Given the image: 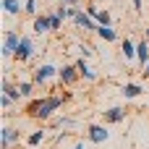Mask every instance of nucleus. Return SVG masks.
<instances>
[{
  "instance_id": "nucleus-18",
  "label": "nucleus",
  "mask_w": 149,
  "mask_h": 149,
  "mask_svg": "<svg viewBox=\"0 0 149 149\" xmlns=\"http://www.w3.org/2000/svg\"><path fill=\"white\" fill-rule=\"evenodd\" d=\"M120 50H123V58H126V60H131V58L136 55V45H134L131 39H123V42H120Z\"/></svg>"
},
{
  "instance_id": "nucleus-13",
  "label": "nucleus",
  "mask_w": 149,
  "mask_h": 149,
  "mask_svg": "<svg viewBox=\"0 0 149 149\" xmlns=\"http://www.w3.org/2000/svg\"><path fill=\"white\" fill-rule=\"evenodd\" d=\"M136 58H139V68H144V63L149 60V42H147V37H144L141 42H136Z\"/></svg>"
},
{
  "instance_id": "nucleus-20",
  "label": "nucleus",
  "mask_w": 149,
  "mask_h": 149,
  "mask_svg": "<svg viewBox=\"0 0 149 149\" xmlns=\"http://www.w3.org/2000/svg\"><path fill=\"white\" fill-rule=\"evenodd\" d=\"M18 89H21V97H31L34 81H18Z\"/></svg>"
},
{
  "instance_id": "nucleus-7",
  "label": "nucleus",
  "mask_w": 149,
  "mask_h": 149,
  "mask_svg": "<svg viewBox=\"0 0 149 149\" xmlns=\"http://www.w3.org/2000/svg\"><path fill=\"white\" fill-rule=\"evenodd\" d=\"M16 141H21V131H16L10 126H3V131H0V144H3V149H13Z\"/></svg>"
},
{
  "instance_id": "nucleus-23",
  "label": "nucleus",
  "mask_w": 149,
  "mask_h": 149,
  "mask_svg": "<svg viewBox=\"0 0 149 149\" xmlns=\"http://www.w3.org/2000/svg\"><path fill=\"white\" fill-rule=\"evenodd\" d=\"M84 10H86V13H89V16H92V18H94V21H97V16H100V8H97V5H94V3H89V5H86V8H84Z\"/></svg>"
},
{
  "instance_id": "nucleus-9",
  "label": "nucleus",
  "mask_w": 149,
  "mask_h": 149,
  "mask_svg": "<svg viewBox=\"0 0 149 149\" xmlns=\"http://www.w3.org/2000/svg\"><path fill=\"white\" fill-rule=\"evenodd\" d=\"M0 94H8L13 102H21V89H18V84H13L10 79H3V84H0Z\"/></svg>"
},
{
  "instance_id": "nucleus-12",
  "label": "nucleus",
  "mask_w": 149,
  "mask_h": 149,
  "mask_svg": "<svg viewBox=\"0 0 149 149\" xmlns=\"http://www.w3.org/2000/svg\"><path fill=\"white\" fill-rule=\"evenodd\" d=\"M45 139H47V128H37V131H31V134L26 136V147L34 149V147H39Z\"/></svg>"
},
{
  "instance_id": "nucleus-10",
  "label": "nucleus",
  "mask_w": 149,
  "mask_h": 149,
  "mask_svg": "<svg viewBox=\"0 0 149 149\" xmlns=\"http://www.w3.org/2000/svg\"><path fill=\"white\" fill-rule=\"evenodd\" d=\"M34 34H47V31H52V24H50V16L47 13H42V16H34Z\"/></svg>"
},
{
  "instance_id": "nucleus-15",
  "label": "nucleus",
  "mask_w": 149,
  "mask_h": 149,
  "mask_svg": "<svg viewBox=\"0 0 149 149\" xmlns=\"http://www.w3.org/2000/svg\"><path fill=\"white\" fill-rule=\"evenodd\" d=\"M76 68H79V73H81V79H86V81H97V73L86 65V60L81 58V60H76Z\"/></svg>"
},
{
  "instance_id": "nucleus-5",
  "label": "nucleus",
  "mask_w": 149,
  "mask_h": 149,
  "mask_svg": "<svg viewBox=\"0 0 149 149\" xmlns=\"http://www.w3.org/2000/svg\"><path fill=\"white\" fill-rule=\"evenodd\" d=\"M34 42L29 39V37H21V42H18V47H16V52H13V58L18 60V63H29L31 58H34Z\"/></svg>"
},
{
  "instance_id": "nucleus-30",
  "label": "nucleus",
  "mask_w": 149,
  "mask_h": 149,
  "mask_svg": "<svg viewBox=\"0 0 149 149\" xmlns=\"http://www.w3.org/2000/svg\"><path fill=\"white\" fill-rule=\"evenodd\" d=\"M34 149H39V147H34ZM42 149H45V147H42Z\"/></svg>"
},
{
  "instance_id": "nucleus-22",
  "label": "nucleus",
  "mask_w": 149,
  "mask_h": 149,
  "mask_svg": "<svg viewBox=\"0 0 149 149\" xmlns=\"http://www.w3.org/2000/svg\"><path fill=\"white\" fill-rule=\"evenodd\" d=\"M24 13L26 16H37V0H24Z\"/></svg>"
},
{
  "instance_id": "nucleus-27",
  "label": "nucleus",
  "mask_w": 149,
  "mask_h": 149,
  "mask_svg": "<svg viewBox=\"0 0 149 149\" xmlns=\"http://www.w3.org/2000/svg\"><path fill=\"white\" fill-rule=\"evenodd\" d=\"M65 5H81V0H63Z\"/></svg>"
},
{
  "instance_id": "nucleus-3",
  "label": "nucleus",
  "mask_w": 149,
  "mask_h": 149,
  "mask_svg": "<svg viewBox=\"0 0 149 149\" xmlns=\"http://www.w3.org/2000/svg\"><path fill=\"white\" fill-rule=\"evenodd\" d=\"M79 79H81V73H79L76 63H65V65H60V71H58V81H60V86H73Z\"/></svg>"
},
{
  "instance_id": "nucleus-19",
  "label": "nucleus",
  "mask_w": 149,
  "mask_h": 149,
  "mask_svg": "<svg viewBox=\"0 0 149 149\" xmlns=\"http://www.w3.org/2000/svg\"><path fill=\"white\" fill-rule=\"evenodd\" d=\"M47 16H50V24H52V31H60V29H63V21H65V18H60V16L55 13V10H52V13H47Z\"/></svg>"
},
{
  "instance_id": "nucleus-8",
  "label": "nucleus",
  "mask_w": 149,
  "mask_h": 149,
  "mask_svg": "<svg viewBox=\"0 0 149 149\" xmlns=\"http://www.w3.org/2000/svg\"><path fill=\"white\" fill-rule=\"evenodd\" d=\"M73 21H76V26H79V29H84V31H97V29H100V24H97L86 10H79V16H76Z\"/></svg>"
},
{
  "instance_id": "nucleus-24",
  "label": "nucleus",
  "mask_w": 149,
  "mask_h": 149,
  "mask_svg": "<svg viewBox=\"0 0 149 149\" xmlns=\"http://www.w3.org/2000/svg\"><path fill=\"white\" fill-rule=\"evenodd\" d=\"M10 105H13V100H10L8 94H0V107H5V110H8Z\"/></svg>"
},
{
  "instance_id": "nucleus-11",
  "label": "nucleus",
  "mask_w": 149,
  "mask_h": 149,
  "mask_svg": "<svg viewBox=\"0 0 149 149\" xmlns=\"http://www.w3.org/2000/svg\"><path fill=\"white\" fill-rule=\"evenodd\" d=\"M102 118H105V123H113L115 126V123H123L126 120V110L123 107H110V110L102 113Z\"/></svg>"
},
{
  "instance_id": "nucleus-6",
  "label": "nucleus",
  "mask_w": 149,
  "mask_h": 149,
  "mask_svg": "<svg viewBox=\"0 0 149 149\" xmlns=\"http://www.w3.org/2000/svg\"><path fill=\"white\" fill-rule=\"evenodd\" d=\"M107 139H110V131H107L105 126H97V123L86 126V141H92V144H105Z\"/></svg>"
},
{
  "instance_id": "nucleus-25",
  "label": "nucleus",
  "mask_w": 149,
  "mask_h": 149,
  "mask_svg": "<svg viewBox=\"0 0 149 149\" xmlns=\"http://www.w3.org/2000/svg\"><path fill=\"white\" fill-rule=\"evenodd\" d=\"M131 3H134V8H136V10H141V8H144V0H131Z\"/></svg>"
},
{
  "instance_id": "nucleus-4",
  "label": "nucleus",
  "mask_w": 149,
  "mask_h": 149,
  "mask_svg": "<svg viewBox=\"0 0 149 149\" xmlns=\"http://www.w3.org/2000/svg\"><path fill=\"white\" fill-rule=\"evenodd\" d=\"M18 42H21V34L16 31V29H5V37H3V58H13V52H16V47H18Z\"/></svg>"
},
{
  "instance_id": "nucleus-2",
  "label": "nucleus",
  "mask_w": 149,
  "mask_h": 149,
  "mask_svg": "<svg viewBox=\"0 0 149 149\" xmlns=\"http://www.w3.org/2000/svg\"><path fill=\"white\" fill-rule=\"evenodd\" d=\"M58 71L60 68H55L52 63H39L34 68V73H31V81L34 84H47L50 79H58Z\"/></svg>"
},
{
  "instance_id": "nucleus-14",
  "label": "nucleus",
  "mask_w": 149,
  "mask_h": 149,
  "mask_svg": "<svg viewBox=\"0 0 149 149\" xmlns=\"http://www.w3.org/2000/svg\"><path fill=\"white\" fill-rule=\"evenodd\" d=\"M0 5H3V10L8 16H21V10H24L21 0H0Z\"/></svg>"
},
{
  "instance_id": "nucleus-21",
  "label": "nucleus",
  "mask_w": 149,
  "mask_h": 149,
  "mask_svg": "<svg viewBox=\"0 0 149 149\" xmlns=\"http://www.w3.org/2000/svg\"><path fill=\"white\" fill-rule=\"evenodd\" d=\"M97 24H100V26H113V18H110V13H107V10H100V16H97Z\"/></svg>"
},
{
  "instance_id": "nucleus-28",
  "label": "nucleus",
  "mask_w": 149,
  "mask_h": 149,
  "mask_svg": "<svg viewBox=\"0 0 149 149\" xmlns=\"http://www.w3.org/2000/svg\"><path fill=\"white\" fill-rule=\"evenodd\" d=\"M73 149H86V144H84V141H79V144H76Z\"/></svg>"
},
{
  "instance_id": "nucleus-29",
  "label": "nucleus",
  "mask_w": 149,
  "mask_h": 149,
  "mask_svg": "<svg viewBox=\"0 0 149 149\" xmlns=\"http://www.w3.org/2000/svg\"><path fill=\"white\" fill-rule=\"evenodd\" d=\"M144 37H147V39H149V26H147V29H144Z\"/></svg>"
},
{
  "instance_id": "nucleus-17",
  "label": "nucleus",
  "mask_w": 149,
  "mask_h": 149,
  "mask_svg": "<svg viewBox=\"0 0 149 149\" xmlns=\"http://www.w3.org/2000/svg\"><path fill=\"white\" fill-rule=\"evenodd\" d=\"M97 34H100L105 42H118V31H115L113 26H100V29H97Z\"/></svg>"
},
{
  "instance_id": "nucleus-16",
  "label": "nucleus",
  "mask_w": 149,
  "mask_h": 149,
  "mask_svg": "<svg viewBox=\"0 0 149 149\" xmlns=\"http://www.w3.org/2000/svg\"><path fill=\"white\" fill-rule=\"evenodd\" d=\"M141 92H144V89H141L139 84H123V86H120V94H123L126 100H134V97H139Z\"/></svg>"
},
{
  "instance_id": "nucleus-26",
  "label": "nucleus",
  "mask_w": 149,
  "mask_h": 149,
  "mask_svg": "<svg viewBox=\"0 0 149 149\" xmlns=\"http://www.w3.org/2000/svg\"><path fill=\"white\" fill-rule=\"evenodd\" d=\"M141 73H144V76H147V79H149V60H147V63H144V68H141Z\"/></svg>"
},
{
  "instance_id": "nucleus-1",
  "label": "nucleus",
  "mask_w": 149,
  "mask_h": 149,
  "mask_svg": "<svg viewBox=\"0 0 149 149\" xmlns=\"http://www.w3.org/2000/svg\"><path fill=\"white\" fill-rule=\"evenodd\" d=\"M63 102H65L63 94H45V97H39V100H29L26 107H24V113H26L29 118L45 123V120H52L55 110H60Z\"/></svg>"
}]
</instances>
